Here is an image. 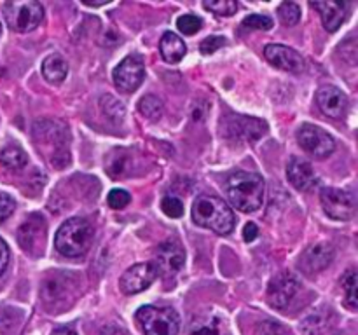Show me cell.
Segmentation results:
<instances>
[{"mask_svg":"<svg viewBox=\"0 0 358 335\" xmlns=\"http://www.w3.org/2000/svg\"><path fill=\"white\" fill-rule=\"evenodd\" d=\"M227 198L240 211H257L264 201V180L252 171H236L227 181Z\"/></svg>","mask_w":358,"mask_h":335,"instance_id":"6da1fadb","label":"cell"},{"mask_svg":"<svg viewBox=\"0 0 358 335\" xmlns=\"http://www.w3.org/2000/svg\"><path fill=\"white\" fill-rule=\"evenodd\" d=\"M192 220L199 227L213 230L217 234H231L234 229V213L224 199L215 195H199L192 204Z\"/></svg>","mask_w":358,"mask_h":335,"instance_id":"7a4b0ae2","label":"cell"},{"mask_svg":"<svg viewBox=\"0 0 358 335\" xmlns=\"http://www.w3.org/2000/svg\"><path fill=\"white\" fill-rule=\"evenodd\" d=\"M94 230L86 218H69L58 229L55 236V246L69 258L83 257L93 244Z\"/></svg>","mask_w":358,"mask_h":335,"instance_id":"3957f363","label":"cell"},{"mask_svg":"<svg viewBox=\"0 0 358 335\" xmlns=\"http://www.w3.org/2000/svg\"><path fill=\"white\" fill-rule=\"evenodd\" d=\"M135 318L145 335H177L180 330V318L171 307L143 306Z\"/></svg>","mask_w":358,"mask_h":335,"instance_id":"277c9868","label":"cell"},{"mask_svg":"<svg viewBox=\"0 0 358 335\" xmlns=\"http://www.w3.org/2000/svg\"><path fill=\"white\" fill-rule=\"evenodd\" d=\"M3 16L10 30L17 34H28L35 30L44 20V9L38 2L23 0V2L3 3Z\"/></svg>","mask_w":358,"mask_h":335,"instance_id":"5b68a950","label":"cell"},{"mask_svg":"<svg viewBox=\"0 0 358 335\" xmlns=\"http://www.w3.org/2000/svg\"><path fill=\"white\" fill-rule=\"evenodd\" d=\"M301 149L317 159H325L336 149V142L327 131L313 124H303L296 133Z\"/></svg>","mask_w":358,"mask_h":335,"instance_id":"8992f818","label":"cell"},{"mask_svg":"<svg viewBox=\"0 0 358 335\" xmlns=\"http://www.w3.org/2000/svg\"><path fill=\"white\" fill-rule=\"evenodd\" d=\"M48 126H42L41 122L35 124V142L41 143L42 147L52 145L51 152L48 154V159L58 168V157H62V163L66 164L69 163V142L65 138V131L66 129L63 126H52V122L45 121ZM48 152V150H45Z\"/></svg>","mask_w":358,"mask_h":335,"instance_id":"52a82bcc","label":"cell"},{"mask_svg":"<svg viewBox=\"0 0 358 335\" xmlns=\"http://www.w3.org/2000/svg\"><path fill=\"white\" fill-rule=\"evenodd\" d=\"M320 201L327 216H331L332 220L345 222V220L353 218V215H355L357 201L352 192L327 187L320 192Z\"/></svg>","mask_w":358,"mask_h":335,"instance_id":"ba28073f","label":"cell"},{"mask_svg":"<svg viewBox=\"0 0 358 335\" xmlns=\"http://www.w3.org/2000/svg\"><path fill=\"white\" fill-rule=\"evenodd\" d=\"M301 292V283L292 272H282L268 286V302L276 309H287Z\"/></svg>","mask_w":358,"mask_h":335,"instance_id":"9c48e42d","label":"cell"},{"mask_svg":"<svg viewBox=\"0 0 358 335\" xmlns=\"http://www.w3.org/2000/svg\"><path fill=\"white\" fill-rule=\"evenodd\" d=\"M114 84L124 93H133L138 89L142 84L143 77H145V66H143V59L138 54H129L115 66L114 73Z\"/></svg>","mask_w":358,"mask_h":335,"instance_id":"30bf717a","label":"cell"},{"mask_svg":"<svg viewBox=\"0 0 358 335\" xmlns=\"http://www.w3.org/2000/svg\"><path fill=\"white\" fill-rule=\"evenodd\" d=\"M185 264V251L182 244L175 239H168L156 248V267L157 274H175L180 271Z\"/></svg>","mask_w":358,"mask_h":335,"instance_id":"8fae6325","label":"cell"},{"mask_svg":"<svg viewBox=\"0 0 358 335\" xmlns=\"http://www.w3.org/2000/svg\"><path fill=\"white\" fill-rule=\"evenodd\" d=\"M157 271L150 262H142V264L131 265L124 274L121 276V290L126 295H135V293L143 292L149 288L156 279Z\"/></svg>","mask_w":358,"mask_h":335,"instance_id":"7c38bea8","label":"cell"},{"mask_svg":"<svg viewBox=\"0 0 358 335\" xmlns=\"http://www.w3.org/2000/svg\"><path fill=\"white\" fill-rule=\"evenodd\" d=\"M264 56L273 66L290 73H301L304 70V59L296 49L282 44L266 45Z\"/></svg>","mask_w":358,"mask_h":335,"instance_id":"4fadbf2b","label":"cell"},{"mask_svg":"<svg viewBox=\"0 0 358 335\" xmlns=\"http://www.w3.org/2000/svg\"><path fill=\"white\" fill-rule=\"evenodd\" d=\"M45 237V220L42 215H30L27 222L17 229V243L28 253H37Z\"/></svg>","mask_w":358,"mask_h":335,"instance_id":"5bb4252c","label":"cell"},{"mask_svg":"<svg viewBox=\"0 0 358 335\" xmlns=\"http://www.w3.org/2000/svg\"><path fill=\"white\" fill-rule=\"evenodd\" d=\"M317 103L325 115L332 119H341L348 108V98L339 87L325 84V86L318 87Z\"/></svg>","mask_w":358,"mask_h":335,"instance_id":"9a60e30c","label":"cell"},{"mask_svg":"<svg viewBox=\"0 0 358 335\" xmlns=\"http://www.w3.org/2000/svg\"><path fill=\"white\" fill-rule=\"evenodd\" d=\"M226 128L231 133V136L234 135L238 140H248V142H255L268 129L266 128V122L252 117H240V115L229 117Z\"/></svg>","mask_w":358,"mask_h":335,"instance_id":"2e32d148","label":"cell"},{"mask_svg":"<svg viewBox=\"0 0 358 335\" xmlns=\"http://www.w3.org/2000/svg\"><path fill=\"white\" fill-rule=\"evenodd\" d=\"M287 178L297 191H310L317 184V174L313 166L306 159L294 157L287 166Z\"/></svg>","mask_w":358,"mask_h":335,"instance_id":"e0dca14e","label":"cell"},{"mask_svg":"<svg viewBox=\"0 0 358 335\" xmlns=\"http://www.w3.org/2000/svg\"><path fill=\"white\" fill-rule=\"evenodd\" d=\"M311 7L320 13L322 21H324V27L327 28L329 31H336L341 28L343 23H345L346 14H348V9H350V3L311 2Z\"/></svg>","mask_w":358,"mask_h":335,"instance_id":"ac0fdd59","label":"cell"},{"mask_svg":"<svg viewBox=\"0 0 358 335\" xmlns=\"http://www.w3.org/2000/svg\"><path fill=\"white\" fill-rule=\"evenodd\" d=\"M332 258H334V250H332L331 244L318 243L304 253L303 265L311 272L322 271V269H325L331 264Z\"/></svg>","mask_w":358,"mask_h":335,"instance_id":"d6986e66","label":"cell"},{"mask_svg":"<svg viewBox=\"0 0 358 335\" xmlns=\"http://www.w3.org/2000/svg\"><path fill=\"white\" fill-rule=\"evenodd\" d=\"M185 44L180 37L173 34V31H166V34L161 37L159 42V52L161 58L164 59L170 65H177L182 61V58L185 56Z\"/></svg>","mask_w":358,"mask_h":335,"instance_id":"ffe728a7","label":"cell"},{"mask_svg":"<svg viewBox=\"0 0 358 335\" xmlns=\"http://www.w3.org/2000/svg\"><path fill=\"white\" fill-rule=\"evenodd\" d=\"M70 292V283L66 281L65 276L52 274L51 278H45L42 285V299L48 304H56L65 300V295Z\"/></svg>","mask_w":358,"mask_h":335,"instance_id":"44dd1931","label":"cell"},{"mask_svg":"<svg viewBox=\"0 0 358 335\" xmlns=\"http://www.w3.org/2000/svg\"><path fill=\"white\" fill-rule=\"evenodd\" d=\"M42 75L48 82L59 84L69 75V63L59 54H51L42 61Z\"/></svg>","mask_w":358,"mask_h":335,"instance_id":"7402d4cb","label":"cell"},{"mask_svg":"<svg viewBox=\"0 0 358 335\" xmlns=\"http://www.w3.org/2000/svg\"><path fill=\"white\" fill-rule=\"evenodd\" d=\"M0 163L3 164L6 168L14 171H20L27 166L28 163V156L24 154V150H21L20 147L13 145V147H7L0 152Z\"/></svg>","mask_w":358,"mask_h":335,"instance_id":"603a6c76","label":"cell"},{"mask_svg":"<svg viewBox=\"0 0 358 335\" xmlns=\"http://www.w3.org/2000/svg\"><path fill=\"white\" fill-rule=\"evenodd\" d=\"M357 271L348 269L341 278V285L345 288V302L352 311L357 309Z\"/></svg>","mask_w":358,"mask_h":335,"instance_id":"cb8c5ba5","label":"cell"},{"mask_svg":"<svg viewBox=\"0 0 358 335\" xmlns=\"http://www.w3.org/2000/svg\"><path fill=\"white\" fill-rule=\"evenodd\" d=\"M138 110L142 112L143 117L150 119V121H156L163 114V101L157 96H154V94H147V96H143L140 100Z\"/></svg>","mask_w":358,"mask_h":335,"instance_id":"d4e9b609","label":"cell"},{"mask_svg":"<svg viewBox=\"0 0 358 335\" xmlns=\"http://www.w3.org/2000/svg\"><path fill=\"white\" fill-rule=\"evenodd\" d=\"M203 7L217 16H233L238 10V3L234 0H205Z\"/></svg>","mask_w":358,"mask_h":335,"instance_id":"484cf974","label":"cell"},{"mask_svg":"<svg viewBox=\"0 0 358 335\" xmlns=\"http://www.w3.org/2000/svg\"><path fill=\"white\" fill-rule=\"evenodd\" d=\"M278 17L285 27H294V24L299 23L301 20V9L297 3L294 2H283L278 7Z\"/></svg>","mask_w":358,"mask_h":335,"instance_id":"4316f807","label":"cell"},{"mask_svg":"<svg viewBox=\"0 0 358 335\" xmlns=\"http://www.w3.org/2000/svg\"><path fill=\"white\" fill-rule=\"evenodd\" d=\"M177 28L184 35H196L203 28V20L196 14H184L177 20Z\"/></svg>","mask_w":358,"mask_h":335,"instance_id":"83f0119b","label":"cell"},{"mask_svg":"<svg viewBox=\"0 0 358 335\" xmlns=\"http://www.w3.org/2000/svg\"><path fill=\"white\" fill-rule=\"evenodd\" d=\"M161 208H163L164 215L170 218H180L184 215V202L177 195H164L161 201Z\"/></svg>","mask_w":358,"mask_h":335,"instance_id":"f1b7e54d","label":"cell"},{"mask_svg":"<svg viewBox=\"0 0 358 335\" xmlns=\"http://www.w3.org/2000/svg\"><path fill=\"white\" fill-rule=\"evenodd\" d=\"M273 24H275V21L266 14H250V16L245 17L241 27L248 28V30H271Z\"/></svg>","mask_w":358,"mask_h":335,"instance_id":"f546056e","label":"cell"},{"mask_svg":"<svg viewBox=\"0 0 358 335\" xmlns=\"http://www.w3.org/2000/svg\"><path fill=\"white\" fill-rule=\"evenodd\" d=\"M191 335H219V321L198 320L191 328Z\"/></svg>","mask_w":358,"mask_h":335,"instance_id":"4dcf8cb0","label":"cell"},{"mask_svg":"<svg viewBox=\"0 0 358 335\" xmlns=\"http://www.w3.org/2000/svg\"><path fill=\"white\" fill-rule=\"evenodd\" d=\"M129 201H131V195H129L128 191H122V188H114L107 195V202L112 209H122L124 206L129 204Z\"/></svg>","mask_w":358,"mask_h":335,"instance_id":"1f68e13d","label":"cell"},{"mask_svg":"<svg viewBox=\"0 0 358 335\" xmlns=\"http://www.w3.org/2000/svg\"><path fill=\"white\" fill-rule=\"evenodd\" d=\"M226 44H227L226 37H215V35H212V37H206L205 40L201 42L199 51H201V54L208 56V54H213L215 51H219V49L224 47Z\"/></svg>","mask_w":358,"mask_h":335,"instance_id":"d6a6232c","label":"cell"},{"mask_svg":"<svg viewBox=\"0 0 358 335\" xmlns=\"http://www.w3.org/2000/svg\"><path fill=\"white\" fill-rule=\"evenodd\" d=\"M257 335H290V332L280 323H276V321L268 320L259 325Z\"/></svg>","mask_w":358,"mask_h":335,"instance_id":"836d02e7","label":"cell"},{"mask_svg":"<svg viewBox=\"0 0 358 335\" xmlns=\"http://www.w3.org/2000/svg\"><path fill=\"white\" fill-rule=\"evenodd\" d=\"M14 208H16L14 199L10 198V195H7L6 192H0V223L13 215Z\"/></svg>","mask_w":358,"mask_h":335,"instance_id":"e575fe53","label":"cell"},{"mask_svg":"<svg viewBox=\"0 0 358 335\" xmlns=\"http://www.w3.org/2000/svg\"><path fill=\"white\" fill-rule=\"evenodd\" d=\"M9 246L6 244V241L0 237V276L6 272L7 265H9Z\"/></svg>","mask_w":358,"mask_h":335,"instance_id":"d590c367","label":"cell"},{"mask_svg":"<svg viewBox=\"0 0 358 335\" xmlns=\"http://www.w3.org/2000/svg\"><path fill=\"white\" fill-rule=\"evenodd\" d=\"M257 236H259V227L255 225L254 222H248L243 229V239L247 241V243H252V241H255V237Z\"/></svg>","mask_w":358,"mask_h":335,"instance_id":"8d00e7d4","label":"cell"},{"mask_svg":"<svg viewBox=\"0 0 358 335\" xmlns=\"http://www.w3.org/2000/svg\"><path fill=\"white\" fill-rule=\"evenodd\" d=\"M100 335H128V332L122 330V328L115 327V325H108V327L101 328Z\"/></svg>","mask_w":358,"mask_h":335,"instance_id":"74e56055","label":"cell"},{"mask_svg":"<svg viewBox=\"0 0 358 335\" xmlns=\"http://www.w3.org/2000/svg\"><path fill=\"white\" fill-rule=\"evenodd\" d=\"M51 335H77V334L73 330H70V328H56Z\"/></svg>","mask_w":358,"mask_h":335,"instance_id":"f35d334b","label":"cell"},{"mask_svg":"<svg viewBox=\"0 0 358 335\" xmlns=\"http://www.w3.org/2000/svg\"><path fill=\"white\" fill-rule=\"evenodd\" d=\"M0 31H2V27H0Z\"/></svg>","mask_w":358,"mask_h":335,"instance_id":"ab89813d","label":"cell"}]
</instances>
